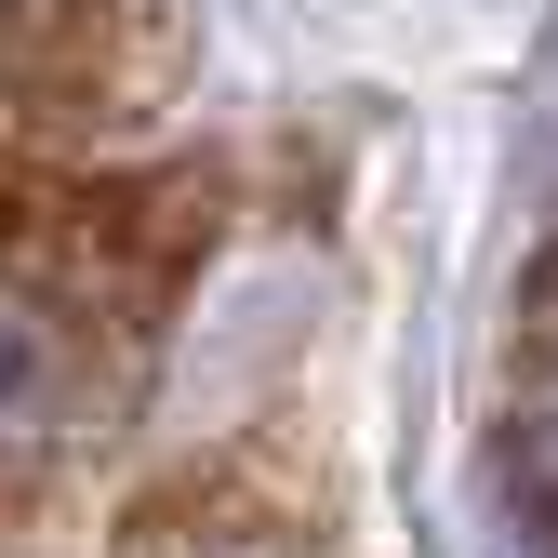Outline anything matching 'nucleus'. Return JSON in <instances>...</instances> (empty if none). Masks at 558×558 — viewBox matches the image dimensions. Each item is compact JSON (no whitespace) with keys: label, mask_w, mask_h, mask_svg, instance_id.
Listing matches in <instances>:
<instances>
[{"label":"nucleus","mask_w":558,"mask_h":558,"mask_svg":"<svg viewBox=\"0 0 558 558\" xmlns=\"http://www.w3.org/2000/svg\"><path fill=\"white\" fill-rule=\"evenodd\" d=\"M493 452H506L519 519L558 545V253L532 266V293H519V360H506V426H493Z\"/></svg>","instance_id":"nucleus-2"},{"label":"nucleus","mask_w":558,"mask_h":558,"mask_svg":"<svg viewBox=\"0 0 558 558\" xmlns=\"http://www.w3.org/2000/svg\"><path fill=\"white\" fill-rule=\"evenodd\" d=\"M199 253V186H81L0 266V465L81 452L133 399L160 306Z\"/></svg>","instance_id":"nucleus-1"}]
</instances>
